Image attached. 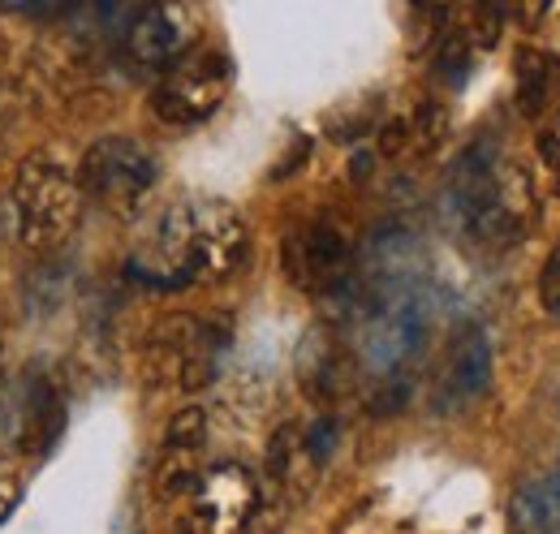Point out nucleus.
Segmentation results:
<instances>
[{"mask_svg":"<svg viewBox=\"0 0 560 534\" xmlns=\"http://www.w3.org/2000/svg\"><path fill=\"white\" fill-rule=\"evenodd\" d=\"M444 224L475 251H513L535 224V186L526 169L495 142L466 147L440 190Z\"/></svg>","mask_w":560,"mask_h":534,"instance_id":"1","label":"nucleus"},{"mask_svg":"<svg viewBox=\"0 0 560 534\" xmlns=\"http://www.w3.org/2000/svg\"><path fill=\"white\" fill-rule=\"evenodd\" d=\"M246 220L224 199H182L160 216L151 246L135 259V276L155 289H186L233 276L246 264Z\"/></svg>","mask_w":560,"mask_h":534,"instance_id":"2","label":"nucleus"},{"mask_svg":"<svg viewBox=\"0 0 560 534\" xmlns=\"http://www.w3.org/2000/svg\"><path fill=\"white\" fill-rule=\"evenodd\" d=\"M13 211H18V237L26 251L35 255L57 251L78 229V216H82L78 173L66 169L57 151L26 155L13 177Z\"/></svg>","mask_w":560,"mask_h":534,"instance_id":"3","label":"nucleus"},{"mask_svg":"<svg viewBox=\"0 0 560 534\" xmlns=\"http://www.w3.org/2000/svg\"><path fill=\"white\" fill-rule=\"evenodd\" d=\"M224 349H229V333L220 324L195 320V315H168L147 333L142 371L160 388L199 393L220 375Z\"/></svg>","mask_w":560,"mask_h":534,"instance_id":"4","label":"nucleus"},{"mask_svg":"<svg viewBox=\"0 0 560 534\" xmlns=\"http://www.w3.org/2000/svg\"><path fill=\"white\" fill-rule=\"evenodd\" d=\"M155 182H160L155 155L142 147L139 138H126V134L91 142L82 164H78L82 199L100 202L113 216H135L147 202V195L155 190Z\"/></svg>","mask_w":560,"mask_h":534,"instance_id":"5","label":"nucleus"},{"mask_svg":"<svg viewBox=\"0 0 560 534\" xmlns=\"http://www.w3.org/2000/svg\"><path fill=\"white\" fill-rule=\"evenodd\" d=\"M280 264H284L289 285H298L302 293L337 298L358 271V246L341 220L315 216V220H302L298 229H289V237L280 246Z\"/></svg>","mask_w":560,"mask_h":534,"instance_id":"6","label":"nucleus"},{"mask_svg":"<svg viewBox=\"0 0 560 534\" xmlns=\"http://www.w3.org/2000/svg\"><path fill=\"white\" fill-rule=\"evenodd\" d=\"M229 78H233V69H229L224 53H215V48L186 53L177 66L160 73V82L151 91V113L164 126H199L224 104Z\"/></svg>","mask_w":560,"mask_h":534,"instance_id":"7","label":"nucleus"},{"mask_svg":"<svg viewBox=\"0 0 560 534\" xmlns=\"http://www.w3.org/2000/svg\"><path fill=\"white\" fill-rule=\"evenodd\" d=\"M259 509V483L237 462L211 466L186 496L177 534H246Z\"/></svg>","mask_w":560,"mask_h":534,"instance_id":"8","label":"nucleus"},{"mask_svg":"<svg viewBox=\"0 0 560 534\" xmlns=\"http://www.w3.org/2000/svg\"><path fill=\"white\" fill-rule=\"evenodd\" d=\"M491 388V340L479 324H462L440 353V371L431 380L435 414H466Z\"/></svg>","mask_w":560,"mask_h":534,"instance_id":"9","label":"nucleus"},{"mask_svg":"<svg viewBox=\"0 0 560 534\" xmlns=\"http://www.w3.org/2000/svg\"><path fill=\"white\" fill-rule=\"evenodd\" d=\"M190 39H195L190 9H182V4H142L126 22L121 53L142 73H164L190 53Z\"/></svg>","mask_w":560,"mask_h":534,"instance_id":"10","label":"nucleus"},{"mask_svg":"<svg viewBox=\"0 0 560 534\" xmlns=\"http://www.w3.org/2000/svg\"><path fill=\"white\" fill-rule=\"evenodd\" d=\"M203 444H208V414L190 405L164 431V453H160L155 474H151V487L160 500L190 496V487L203 474Z\"/></svg>","mask_w":560,"mask_h":534,"instance_id":"11","label":"nucleus"},{"mask_svg":"<svg viewBox=\"0 0 560 534\" xmlns=\"http://www.w3.org/2000/svg\"><path fill=\"white\" fill-rule=\"evenodd\" d=\"M61 427H66L61 384L48 371L35 367L26 375V384H22V397H18V449L31 453V457L48 453L61 440Z\"/></svg>","mask_w":560,"mask_h":534,"instance_id":"12","label":"nucleus"},{"mask_svg":"<svg viewBox=\"0 0 560 534\" xmlns=\"http://www.w3.org/2000/svg\"><path fill=\"white\" fill-rule=\"evenodd\" d=\"M319 457L306 440V427L298 422H284L272 444H268V478H272V491H277L284 504H298L311 487H315V474H319Z\"/></svg>","mask_w":560,"mask_h":534,"instance_id":"13","label":"nucleus"},{"mask_svg":"<svg viewBox=\"0 0 560 534\" xmlns=\"http://www.w3.org/2000/svg\"><path fill=\"white\" fill-rule=\"evenodd\" d=\"M513 95L526 121H544L560 113V61L544 48H522L513 66Z\"/></svg>","mask_w":560,"mask_h":534,"instance_id":"14","label":"nucleus"},{"mask_svg":"<svg viewBox=\"0 0 560 534\" xmlns=\"http://www.w3.org/2000/svg\"><path fill=\"white\" fill-rule=\"evenodd\" d=\"M509 526L513 534H560V462L513 491Z\"/></svg>","mask_w":560,"mask_h":534,"instance_id":"15","label":"nucleus"},{"mask_svg":"<svg viewBox=\"0 0 560 534\" xmlns=\"http://www.w3.org/2000/svg\"><path fill=\"white\" fill-rule=\"evenodd\" d=\"M353 358L332 336H311L302 349V388L315 400L332 405L353 384Z\"/></svg>","mask_w":560,"mask_h":534,"instance_id":"16","label":"nucleus"},{"mask_svg":"<svg viewBox=\"0 0 560 534\" xmlns=\"http://www.w3.org/2000/svg\"><path fill=\"white\" fill-rule=\"evenodd\" d=\"M444 126H448V117H444L435 104H419L415 113H406V117H397V121H388V126L380 130V151H384L388 160H397V164L422 160V155H431L435 142L444 138Z\"/></svg>","mask_w":560,"mask_h":534,"instance_id":"17","label":"nucleus"},{"mask_svg":"<svg viewBox=\"0 0 560 534\" xmlns=\"http://www.w3.org/2000/svg\"><path fill=\"white\" fill-rule=\"evenodd\" d=\"M435 61H440L435 73H440L448 86H462L466 73H470V44H466L462 35H448V39L440 44V57H435Z\"/></svg>","mask_w":560,"mask_h":534,"instance_id":"18","label":"nucleus"},{"mask_svg":"<svg viewBox=\"0 0 560 534\" xmlns=\"http://www.w3.org/2000/svg\"><path fill=\"white\" fill-rule=\"evenodd\" d=\"M466 18H470V35H466V44L475 39V44H495L500 39V26H504V9H495V4H475V9H466Z\"/></svg>","mask_w":560,"mask_h":534,"instance_id":"19","label":"nucleus"},{"mask_svg":"<svg viewBox=\"0 0 560 534\" xmlns=\"http://www.w3.org/2000/svg\"><path fill=\"white\" fill-rule=\"evenodd\" d=\"M539 298H544V311L560 320V242L557 251L548 255V264H544V276H539Z\"/></svg>","mask_w":560,"mask_h":534,"instance_id":"20","label":"nucleus"},{"mask_svg":"<svg viewBox=\"0 0 560 534\" xmlns=\"http://www.w3.org/2000/svg\"><path fill=\"white\" fill-rule=\"evenodd\" d=\"M539 155L548 164V177H552V190L560 195V113L548 121V130L539 134Z\"/></svg>","mask_w":560,"mask_h":534,"instance_id":"21","label":"nucleus"},{"mask_svg":"<svg viewBox=\"0 0 560 534\" xmlns=\"http://www.w3.org/2000/svg\"><path fill=\"white\" fill-rule=\"evenodd\" d=\"M18 496H22V474H18L13 462H4V457H0V522L13 513Z\"/></svg>","mask_w":560,"mask_h":534,"instance_id":"22","label":"nucleus"},{"mask_svg":"<svg viewBox=\"0 0 560 534\" xmlns=\"http://www.w3.org/2000/svg\"><path fill=\"white\" fill-rule=\"evenodd\" d=\"M0 375H4V349H0Z\"/></svg>","mask_w":560,"mask_h":534,"instance_id":"23","label":"nucleus"},{"mask_svg":"<svg viewBox=\"0 0 560 534\" xmlns=\"http://www.w3.org/2000/svg\"><path fill=\"white\" fill-rule=\"evenodd\" d=\"M0 147H4V134H0Z\"/></svg>","mask_w":560,"mask_h":534,"instance_id":"24","label":"nucleus"}]
</instances>
